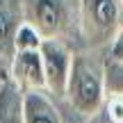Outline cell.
I'll return each mask as SVG.
<instances>
[{
	"label": "cell",
	"mask_w": 123,
	"mask_h": 123,
	"mask_svg": "<svg viewBox=\"0 0 123 123\" xmlns=\"http://www.w3.org/2000/svg\"><path fill=\"white\" fill-rule=\"evenodd\" d=\"M66 100L78 114L91 116L105 107V62L89 53L73 55V66L66 87Z\"/></svg>",
	"instance_id": "6da1fadb"
},
{
	"label": "cell",
	"mask_w": 123,
	"mask_h": 123,
	"mask_svg": "<svg viewBox=\"0 0 123 123\" xmlns=\"http://www.w3.org/2000/svg\"><path fill=\"white\" fill-rule=\"evenodd\" d=\"M123 27V0H80V32L91 50L110 48Z\"/></svg>",
	"instance_id": "7a4b0ae2"
},
{
	"label": "cell",
	"mask_w": 123,
	"mask_h": 123,
	"mask_svg": "<svg viewBox=\"0 0 123 123\" xmlns=\"http://www.w3.org/2000/svg\"><path fill=\"white\" fill-rule=\"evenodd\" d=\"M25 21L32 23L43 39H64L71 30L68 0H27Z\"/></svg>",
	"instance_id": "3957f363"
},
{
	"label": "cell",
	"mask_w": 123,
	"mask_h": 123,
	"mask_svg": "<svg viewBox=\"0 0 123 123\" xmlns=\"http://www.w3.org/2000/svg\"><path fill=\"white\" fill-rule=\"evenodd\" d=\"M46 73V91L55 98H66L68 75L73 66V53L62 39H43L39 46Z\"/></svg>",
	"instance_id": "277c9868"
},
{
	"label": "cell",
	"mask_w": 123,
	"mask_h": 123,
	"mask_svg": "<svg viewBox=\"0 0 123 123\" xmlns=\"http://www.w3.org/2000/svg\"><path fill=\"white\" fill-rule=\"evenodd\" d=\"M9 78L23 89H46V73H43V59H41V50H16L14 57L9 59Z\"/></svg>",
	"instance_id": "5b68a950"
},
{
	"label": "cell",
	"mask_w": 123,
	"mask_h": 123,
	"mask_svg": "<svg viewBox=\"0 0 123 123\" xmlns=\"http://www.w3.org/2000/svg\"><path fill=\"white\" fill-rule=\"evenodd\" d=\"M23 123H62L59 110L46 96V89H30L23 93Z\"/></svg>",
	"instance_id": "8992f818"
},
{
	"label": "cell",
	"mask_w": 123,
	"mask_h": 123,
	"mask_svg": "<svg viewBox=\"0 0 123 123\" xmlns=\"http://www.w3.org/2000/svg\"><path fill=\"white\" fill-rule=\"evenodd\" d=\"M23 89L12 78L0 87V123H23Z\"/></svg>",
	"instance_id": "52a82bcc"
},
{
	"label": "cell",
	"mask_w": 123,
	"mask_h": 123,
	"mask_svg": "<svg viewBox=\"0 0 123 123\" xmlns=\"http://www.w3.org/2000/svg\"><path fill=\"white\" fill-rule=\"evenodd\" d=\"M23 21H18L16 12L7 5H0V57L12 59L16 53V30Z\"/></svg>",
	"instance_id": "ba28073f"
},
{
	"label": "cell",
	"mask_w": 123,
	"mask_h": 123,
	"mask_svg": "<svg viewBox=\"0 0 123 123\" xmlns=\"http://www.w3.org/2000/svg\"><path fill=\"white\" fill-rule=\"evenodd\" d=\"M105 89L107 96H123V59L105 62Z\"/></svg>",
	"instance_id": "9c48e42d"
},
{
	"label": "cell",
	"mask_w": 123,
	"mask_h": 123,
	"mask_svg": "<svg viewBox=\"0 0 123 123\" xmlns=\"http://www.w3.org/2000/svg\"><path fill=\"white\" fill-rule=\"evenodd\" d=\"M41 41H43V37L39 34V30H37L32 23L23 21L21 25H18V30H16V50H32V48H39Z\"/></svg>",
	"instance_id": "30bf717a"
},
{
	"label": "cell",
	"mask_w": 123,
	"mask_h": 123,
	"mask_svg": "<svg viewBox=\"0 0 123 123\" xmlns=\"http://www.w3.org/2000/svg\"><path fill=\"white\" fill-rule=\"evenodd\" d=\"M103 110L107 112L112 123H123V96H107Z\"/></svg>",
	"instance_id": "8fae6325"
},
{
	"label": "cell",
	"mask_w": 123,
	"mask_h": 123,
	"mask_svg": "<svg viewBox=\"0 0 123 123\" xmlns=\"http://www.w3.org/2000/svg\"><path fill=\"white\" fill-rule=\"evenodd\" d=\"M110 57L123 59V27L119 30V34L114 37V41L110 43Z\"/></svg>",
	"instance_id": "7c38bea8"
},
{
	"label": "cell",
	"mask_w": 123,
	"mask_h": 123,
	"mask_svg": "<svg viewBox=\"0 0 123 123\" xmlns=\"http://www.w3.org/2000/svg\"><path fill=\"white\" fill-rule=\"evenodd\" d=\"M84 123H112V119L107 116L105 110H100V112H96V114L87 116V121H84Z\"/></svg>",
	"instance_id": "4fadbf2b"
},
{
	"label": "cell",
	"mask_w": 123,
	"mask_h": 123,
	"mask_svg": "<svg viewBox=\"0 0 123 123\" xmlns=\"http://www.w3.org/2000/svg\"><path fill=\"white\" fill-rule=\"evenodd\" d=\"M7 78H9V75L5 73V71H2V66H0V87H2V84H5V80H7Z\"/></svg>",
	"instance_id": "5bb4252c"
}]
</instances>
